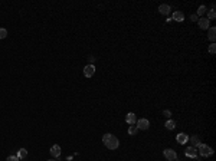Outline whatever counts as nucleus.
<instances>
[{
  "mask_svg": "<svg viewBox=\"0 0 216 161\" xmlns=\"http://www.w3.org/2000/svg\"><path fill=\"white\" fill-rule=\"evenodd\" d=\"M102 142H104V145L107 147L108 150H117L120 147V141L118 138L115 137V135H112V134H104L102 135Z\"/></svg>",
  "mask_w": 216,
  "mask_h": 161,
  "instance_id": "obj_1",
  "label": "nucleus"
},
{
  "mask_svg": "<svg viewBox=\"0 0 216 161\" xmlns=\"http://www.w3.org/2000/svg\"><path fill=\"white\" fill-rule=\"evenodd\" d=\"M197 148H199V154L202 157H210V155H213V150L209 145H206V144H200Z\"/></svg>",
  "mask_w": 216,
  "mask_h": 161,
  "instance_id": "obj_2",
  "label": "nucleus"
},
{
  "mask_svg": "<svg viewBox=\"0 0 216 161\" xmlns=\"http://www.w3.org/2000/svg\"><path fill=\"white\" fill-rule=\"evenodd\" d=\"M163 155L166 157V160H169V161L177 160V154H176V151L172 150V148H166V150L163 151Z\"/></svg>",
  "mask_w": 216,
  "mask_h": 161,
  "instance_id": "obj_3",
  "label": "nucleus"
},
{
  "mask_svg": "<svg viewBox=\"0 0 216 161\" xmlns=\"http://www.w3.org/2000/svg\"><path fill=\"white\" fill-rule=\"evenodd\" d=\"M137 128L138 129H143V131H146V129L150 128V121L147 118H141L137 121Z\"/></svg>",
  "mask_w": 216,
  "mask_h": 161,
  "instance_id": "obj_4",
  "label": "nucleus"
},
{
  "mask_svg": "<svg viewBox=\"0 0 216 161\" xmlns=\"http://www.w3.org/2000/svg\"><path fill=\"white\" fill-rule=\"evenodd\" d=\"M184 154L189 158H197V150H196V147H187L184 150Z\"/></svg>",
  "mask_w": 216,
  "mask_h": 161,
  "instance_id": "obj_5",
  "label": "nucleus"
},
{
  "mask_svg": "<svg viewBox=\"0 0 216 161\" xmlns=\"http://www.w3.org/2000/svg\"><path fill=\"white\" fill-rule=\"evenodd\" d=\"M95 74V66L94 65H86L85 68H84V75L86 76V78H92V75Z\"/></svg>",
  "mask_w": 216,
  "mask_h": 161,
  "instance_id": "obj_6",
  "label": "nucleus"
},
{
  "mask_svg": "<svg viewBox=\"0 0 216 161\" xmlns=\"http://www.w3.org/2000/svg\"><path fill=\"white\" fill-rule=\"evenodd\" d=\"M61 152H62V150H61V147H59L58 144H55V145L51 147V155H52V157L59 158V157H61Z\"/></svg>",
  "mask_w": 216,
  "mask_h": 161,
  "instance_id": "obj_7",
  "label": "nucleus"
},
{
  "mask_svg": "<svg viewBox=\"0 0 216 161\" xmlns=\"http://www.w3.org/2000/svg\"><path fill=\"white\" fill-rule=\"evenodd\" d=\"M176 140H177V142H179V144L184 145V144L189 141V135H187V134H184V132H180V134H177Z\"/></svg>",
  "mask_w": 216,
  "mask_h": 161,
  "instance_id": "obj_8",
  "label": "nucleus"
},
{
  "mask_svg": "<svg viewBox=\"0 0 216 161\" xmlns=\"http://www.w3.org/2000/svg\"><path fill=\"white\" fill-rule=\"evenodd\" d=\"M159 12L162 13L163 16H169L170 12H172V9H170L169 4H160V6H159Z\"/></svg>",
  "mask_w": 216,
  "mask_h": 161,
  "instance_id": "obj_9",
  "label": "nucleus"
},
{
  "mask_svg": "<svg viewBox=\"0 0 216 161\" xmlns=\"http://www.w3.org/2000/svg\"><path fill=\"white\" fill-rule=\"evenodd\" d=\"M125 122L130 124V125L136 124V122H137V117H136V114H134V112H128V114L125 115Z\"/></svg>",
  "mask_w": 216,
  "mask_h": 161,
  "instance_id": "obj_10",
  "label": "nucleus"
},
{
  "mask_svg": "<svg viewBox=\"0 0 216 161\" xmlns=\"http://www.w3.org/2000/svg\"><path fill=\"white\" fill-rule=\"evenodd\" d=\"M197 23H199V27H200V29L206 30V29H209V23H210V20L206 19V17H202V19L197 20Z\"/></svg>",
  "mask_w": 216,
  "mask_h": 161,
  "instance_id": "obj_11",
  "label": "nucleus"
},
{
  "mask_svg": "<svg viewBox=\"0 0 216 161\" xmlns=\"http://www.w3.org/2000/svg\"><path fill=\"white\" fill-rule=\"evenodd\" d=\"M172 19H173V20H176V22H183L184 20V14L180 10H176V12H173V17H172Z\"/></svg>",
  "mask_w": 216,
  "mask_h": 161,
  "instance_id": "obj_12",
  "label": "nucleus"
},
{
  "mask_svg": "<svg viewBox=\"0 0 216 161\" xmlns=\"http://www.w3.org/2000/svg\"><path fill=\"white\" fill-rule=\"evenodd\" d=\"M189 140L192 142V147H199L202 142H200V138L197 135H193V137H189Z\"/></svg>",
  "mask_w": 216,
  "mask_h": 161,
  "instance_id": "obj_13",
  "label": "nucleus"
},
{
  "mask_svg": "<svg viewBox=\"0 0 216 161\" xmlns=\"http://www.w3.org/2000/svg\"><path fill=\"white\" fill-rule=\"evenodd\" d=\"M207 38H209V40L215 42V39H216V27H209V35H207Z\"/></svg>",
  "mask_w": 216,
  "mask_h": 161,
  "instance_id": "obj_14",
  "label": "nucleus"
},
{
  "mask_svg": "<svg viewBox=\"0 0 216 161\" xmlns=\"http://www.w3.org/2000/svg\"><path fill=\"white\" fill-rule=\"evenodd\" d=\"M26 157H28V150H26V148L17 150V158H19V160H23V158H26Z\"/></svg>",
  "mask_w": 216,
  "mask_h": 161,
  "instance_id": "obj_15",
  "label": "nucleus"
},
{
  "mask_svg": "<svg viewBox=\"0 0 216 161\" xmlns=\"http://www.w3.org/2000/svg\"><path fill=\"white\" fill-rule=\"evenodd\" d=\"M206 10H207V7L202 4V6H200V7L197 9V14H196V16H197V17H199V16H203V14L206 13Z\"/></svg>",
  "mask_w": 216,
  "mask_h": 161,
  "instance_id": "obj_16",
  "label": "nucleus"
},
{
  "mask_svg": "<svg viewBox=\"0 0 216 161\" xmlns=\"http://www.w3.org/2000/svg\"><path fill=\"white\" fill-rule=\"evenodd\" d=\"M166 128L167 129H174L176 128V122H174L173 119H169V121L166 122Z\"/></svg>",
  "mask_w": 216,
  "mask_h": 161,
  "instance_id": "obj_17",
  "label": "nucleus"
},
{
  "mask_svg": "<svg viewBox=\"0 0 216 161\" xmlns=\"http://www.w3.org/2000/svg\"><path fill=\"white\" fill-rule=\"evenodd\" d=\"M216 17V13H215V6H212V9L209 10V14H207V17L206 19H209V20H212V19H215Z\"/></svg>",
  "mask_w": 216,
  "mask_h": 161,
  "instance_id": "obj_18",
  "label": "nucleus"
},
{
  "mask_svg": "<svg viewBox=\"0 0 216 161\" xmlns=\"http://www.w3.org/2000/svg\"><path fill=\"white\" fill-rule=\"evenodd\" d=\"M137 129H138V128H137V125H136V124H133V125L128 128V134H130V135H134V134L137 132Z\"/></svg>",
  "mask_w": 216,
  "mask_h": 161,
  "instance_id": "obj_19",
  "label": "nucleus"
},
{
  "mask_svg": "<svg viewBox=\"0 0 216 161\" xmlns=\"http://www.w3.org/2000/svg\"><path fill=\"white\" fill-rule=\"evenodd\" d=\"M7 36V30L4 27H0V39H4Z\"/></svg>",
  "mask_w": 216,
  "mask_h": 161,
  "instance_id": "obj_20",
  "label": "nucleus"
},
{
  "mask_svg": "<svg viewBox=\"0 0 216 161\" xmlns=\"http://www.w3.org/2000/svg\"><path fill=\"white\" fill-rule=\"evenodd\" d=\"M215 52H216V45H215V43L209 45V53H210V55H215Z\"/></svg>",
  "mask_w": 216,
  "mask_h": 161,
  "instance_id": "obj_21",
  "label": "nucleus"
},
{
  "mask_svg": "<svg viewBox=\"0 0 216 161\" xmlns=\"http://www.w3.org/2000/svg\"><path fill=\"white\" fill-rule=\"evenodd\" d=\"M163 115H164L166 118H170V117H172V111H170V109H164V111H163Z\"/></svg>",
  "mask_w": 216,
  "mask_h": 161,
  "instance_id": "obj_22",
  "label": "nucleus"
},
{
  "mask_svg": "<svg viewBox=\"0 0 216 161\" xmlns=\"http://www.w3.org/2000/svg\"><path fill=\"white\" fill-rule=\"evenodd\" d=\"M6 161H20V160L17 158V155H9V157L6 158Z\"/></svg>",
  "mask_w": 216,
  "mask_h": 161,
  "instance_id": "obj_23",
  "label": "nucleus"
},
{
  "mask_svg": "<svg viewBox=\"0 0 216 161\" xmlns=\"http://www.w3.org/2000/svg\"><path fill=\"white\" fill-rule=\"evenodd\" d=\"M88 61H89V65H94V61H95V58H94V56H88Z\"/></svg>",
  "mask_w": 216,
  "mask_h": 161,
  "instance_id": "obj_24",
  "label": "nucleus"
},
{
  "mask_svg": "<svg viewBox=\"0 0 216 161\" xmlns=\"http://www.w3.org/2000/svg\"><path fill=\"white\" fill-rule=\"evenodd\" d=\"M190 19H192L193 22H197V20H199V17H197L196 14H192V16H190Z\"/></svg>",
  "mask_w": 216,
  "mask_h": 161,
  "instance_id": "obj_25",
  "label": "nucleus"
},
{
  "mask_svg": "<svg viewBox=\"0 0 216 161\" xmlns=\"http://www.w3.org/2000/svg\"><path fill=\"white\" fill-rule=\"evenodd\" d=\"M48 161H55V160H48Z\"/></svg>",
  "mask_w": 216,
  "mask_h": 161,
  "instance_id": "obj_26",
  "label": "nucleus"
}]
</instances>
